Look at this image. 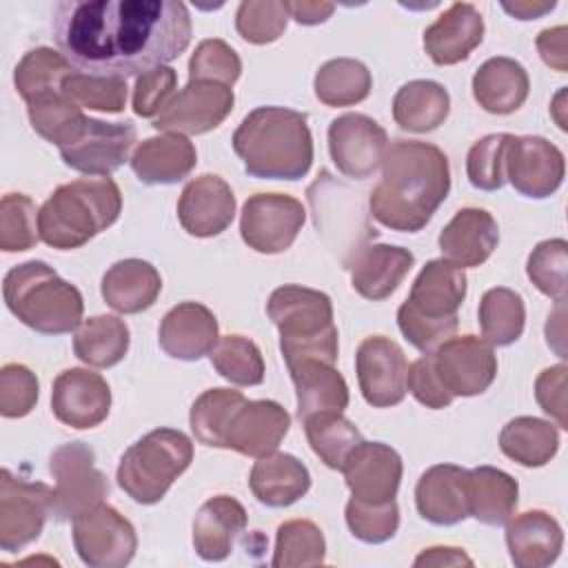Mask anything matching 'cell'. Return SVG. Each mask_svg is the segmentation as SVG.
Masks as SVG:
<instances>
[{
    "instance_id": "cell-1",
    "label": "cell",
    "mask_w": 568,
    "mask_h": 568,
    "mask_svg": "<svg viewBox=\"0 0 568 568\" xmlns=\"http://www.w3.org/2000/svg\"><path fill=\"white\" fill-rule=\"evenodd\" d=\"M60 53L91 75H144L191 44V16L178 0H64L53 9Z\"/></svg>"
},
{
    "instance_id": "cell-2",
    "label": "cell",
    "mask_w": 568,
    "mask_h": 568,
    "mask_svg": "<svg viewBox=\"0 0 568 568\" xmlns=\"http://www.w3.org/2000/svg\"><path fill=\"white\" fill-rule=\"evenodd\" d=\"M450 191L446 153L422 140H395L382 158V180L368 195L371 215L399 233L422 231Z\"/></svg>"
},
{
    "instance_id": "cell-3",
    "label": "cell",
    "mask_w": 568,
    "mask_h": 568,
    "mask_svg": "<svg viewBox=\"0 0 568 568\" xmlns=\"http://www.w3.org/2000/svg\"><path fill=\"white\" fill-rule=\"evenodd\" d=\"M233 151L257 180H302L313 164V135L304 113L257 106L233 133Z\"/></svg>"
},
{
    "instance_id": "cell-4",
    "label": "cell",
    "mask_w": 568,
    "mask_h": 568,
    "mask_svg": "<svg viewBox=\"0 0 568 568\" xmlns=\"http://www.w3.org/2000/svg\"><path fill=\"white\" fill-rule=\"evenodd\" d=\"M122 211V193L111 178H80L58 186L38 213L40 240L71 251L109 229Z\"/></svg>"
},
{
    "instance_id": "cell-5",
    "label": "cell",
    "mask_w": 568,
    "mask_h": 568,
    "mask_svg": "<svg viewBox=\"0 0 568 568\" xmlns=\"http://www.w3.org/2000/svg\"><path fill=\"white\" fill-rule=\"evenodd\" d=\"M466 286L464 268L444 257L426 262L406 302L397 308V326L406 342L428 355L453 337L459 326L457 311L466 297Z\"/></svg>"
},
{
    "instance_id": "cell-6",
    "label": "cell",
    "mask_w": 568,
    "mask_h": 568,
    "mask_svg": "<svg viewBox=\"0 0 568 568\" xmlns=\"http://www.w3.org/2000/svg\"><path fill=\"white\" fill-rule=\"evenodd\" d=\"M7 308L42 335H64L82 324V293L47 262L29 260L13 266L2 282Z\"/></svg>"
},
{
    "instance_id": "cell-7",
    "label": "cell",
    "mask_w": 568,
    "mask_h": 568,
    "mask_svg": "<svg viewBox=\"0 0 568 568\" xmlns=\"http://www.w3.org/2000/svg\"><path fill=\"white\" fill-rule=\"evenodd\" d=\"M266 313L280 331V351L286 368L302 359L337 362V326L326 293L284 284L271 293Z\"/></svg>"
},
{
    "instance_id": "cell-8",
    "label": "cell",
    "mask_w": 568,
    "mask_h": 568,
    "mask_svg": "<svg viewBox=\"0 0 568 568\" xmlns=\"http://www.w3.org/2000/svg\"><path fill=\"white\" fill-rule=\"evenodd\" d=\"M193 444L175 428H155L131 444L118 464V486L138 504H158L191 466Z\"/></svg>"
},
{
    "instance_id": "cell-9",
    "label": "cell",
    "mask_w": 568,
    "mask_h": 568,
    "mask_svg": "<svg viewBox=\"0 0 568 568\" xmlns=\"http://www.w3.org/2000/svg\"><path fill=\"white\" fill-rule=\"evenodd\" d=\"M49 473L55 479L51 501L55 521H71L109 495V481L95 468V453L84 442L58 446L49 457Z\"/></svg>"
},
{
    "instance_id": "cell-10",
    "label": "cell",
    "mask_w": 568,
    "mask_h": 568,
    "mask_svg": "<svg viewBox=\"0 0 568 568\" xmlns=\"http://www.w3.org/2000/svg\"><path fill=\"white\" fill-rule=\"evenodd\" d=\"M53 488L42 481L16 477L9 468L0 473V548L18 552L36 541L51 515Z\"/></svg>"
},
{
    "instance_id": "cell-11",
    "label": "cell",
    "mask_w": 568,
    "mask_h": 568,
    "mask_svg": "<svg viewBox=\"0 0 568 568\" xmlns=\"http://www.w3.org/2000/svg\"><path fill=\"white\" fill-rule=\"evenodd\" d=\"M73 546L91 568H122L138 548L133 524L106 504H95L73 519Z\"/></svg>"
},
{
    "instance_id": "cell-12",
    "label": "cell",
    "mask_w": 568,
    "mask_h": 568,
    "mask_svg": "<svg viewBox=\"0 0 568 568\" xmlns=\"http://www.w3.org/2000/svg\"><path fill=\"white\" fill-rule=\"evenodd\" d=\"M304 220L306 209L293 195L255 193L242 206L240 235L248 248L275 255L293 246Z\"/></svg>"
},
{
    "instance_id": "cell-13",
    "label": "cell",
    "mask_w": 568,
    "mask_h": 568,
    "mask_svg": "<svg viewBox=\"0 0 568 568\" xmlns=\"http://www.w3.org/2000/svg\"><path fill=\"white\" fill-rule=\"evenodd\" d=\"M235 95L229 84L189 80L153 118V129L180 135H200L220 126L233 111Z\"/></svg>"
},
{
    "instance_id": "cell-14",
    "label": "cell",
    "mask_w": 568,
    "mask_h": 568,
    "mask_svg": "<svg viewBox=\"0 0 568 568\" xmlns=\"http://www.w3.org/2000/svg\"><path fill=\"white\" fill-rule=\"evenodd\" d=\"M430 357L442 386L453 397L481 395L497 377L495 351L477 335L448 337L430 353Z\"/></svg>"
},
{
    "instance_id": "cell-15",
    "label": "cell",
    "mask_w": 568,
    "mask_h": 568,
    "mask_svg": "<svg viewBox=\"0 0 568 568\" xmlns=\"http://www.w3.org/2000/svg\"><path fill=\"white\" fill-rule=\"evenodd\" d=\"M504 173L526 197H550L564 182V153L541 135H510L504 149Z\"/></svg>"
},
{
    "instance_id": "cell-16",
    "label": "cell",
    "mask_w": 568,
    "mask_h": 568,
    "mask_svg": "<svg viewBox=\"0 0 568 568\" xmlns=\"http://www.w3.org/2000/svg\"><path fill=\"white\" fill-rule=\"evenodd\" d=\"M138 131L126 122H104L87 118L80 133L64 146H60L62 162L80 173L109 178L129 158L135 144Z\"/></svg>"
},
{
    "instance_id": "cell-17",
    "label": "cell",
    "mask_w": 568,
    "mask_h": 568,
    "mask_svg": "<svg viewBox=\"0 0 568 568\" xmlns=\"http://www.w3.org/2000/svg\"><path fill=\"white\" fill-rule=\"evenodd\" d=\"M388 149L382 124L364 113H344L328 124V153L337 171L353 180L371 178Z\"/></svg>"
},
{
    "instance_id": "cell-18",
    "label": "cell",
    "mask_w": 568,
    "mask_h": 568,
    "mask_svg": "<svg viewBox=\"0 0 568 568\" xmlns=\"http://www.w3.org/2000/svg\"><path fill=\"white\" fill-rule=\"evenodd\" d=\"M362 397L373 408L397 406L406 397L408 362L397 342L384 335L366 337L355 353Z\"/></svg>"
},
{
    "instance_id": "cell-19",
    "label": "cell",
    "mask_w": 568,
    "mask_h": 568,
    "mask_svg": "<svg viewBox=\"0 0 568 568\" xmlns=\"http://www.w3.org/2000/svg\"><path fill=\"white\" fill-rule=\"evenodd\" d=\"M51 410L58 422L71 428H95L111 410V388L100 373L67 368L53 379Z\"/></svg>"
},
{
    "instance_id": "cell-20",
    "label": "cell",
    "mask_w": 568,
    "mask_h": 568,
    "mask_svg": "<svg viewBox=\"0 0 568 568\" xmlns=\"http://www.w3.org/2000/svg\"><path fill=\"white\" fill-rule=\"evenodd\" d=\"M291 428V415L273 399H244L224 430V448L246 457H264L277 450Z\"/></svg>"
},
{
    "instance_id": "cell-21",
    "label": "cell",
    "mask_w": 568,
    "mask_h": 568,
    "mask_svg": "<svg viewBox=\"0 0 568 568\" xmlns=\"http://www.w3.org/2000/svg\"><path fill=\"white\" fill-rule=\"evenodd\" d=\"M402 470L399 453L384 442H362L342 468L351 497L366 504L393 501Z\"/></svg>"
},
{
    "instance_id": "cell-22",
    "label": "cell",
    "mask_w": 568,
    "mask_h": 568,
    "mask_svg": "<svg viewBox=\"0 0 568 568\" xmlns=\"http://www.w3.org/2000/svg\"><path fill=\"white\" fill-rule=\"evenodd\" d=\"M235 217L231 186L213 173L193 178L178 200V220L193 237H213L229 229Z\"/></svg>"
},
{
    "instance_id": "cell-23",
    "label": "cell",
    "mask_w": 568,
    "mask_h": 568,
    "mask_svg": "<svg viewBox=\"0 0 568 568\" xmlns=\"http://www.w3.org/2000/svg\"><path fill=\"white\" fill-rule=\"evenodd\" d=\"M415 506L422 519L435 526H455L468 515V470L455 464H435L415 486Z\"/></svg>"
},
{
    "instance_id": "cell-24",
    "label": "cell",
    "mask_w": 568,
    "mask_h": 568,
    "mask_svg": "<svg viewBox=\"0 0 568 568\" xmlns=\"http://www.w3.org/2000/svg\"><path fill=\"white\" fill-rule=\"evenodd\" d=\"M220 339L217 317L200 302H182L173 306L160 322V348L182 362H197L209 355Z\"/></svg>"
},
{
    "instance_id": "cell-25",
    "label": "cell",
    "mask_w": 568,
    "mask_h": 568,
    "mask_svg": "<svg viewBox=\"0 0 568 568\" xmlns=\"http://www.w3.org/2000/svg\"><path fill=\"white\" fill-rule=\"evenodd\" d=\"M415 255L404 246L366 244L344 264L351 271V286L371 302L390 297L406 273L413 268Z\"/></svg>"
},
{
    "instance_id": "cell-26",
    "label": "cell",
    "mask_w": 568,
    "mask_h": 568,
    "mask_svg": "<svg viewBox=\"0 0 568 568\" xmlns=\"http://www.w3.org/2000/svg\"><path fill=\"white\" fill-rule=\"evenodd\" d=\"M484 40V18L470 2H453L424 31V49L439 67L466 60Z\"/></svg>"
},
{
    "instance_id": "cell-27",
    "label": "cell",
    "mask_w": 568,
    "mask_h": 568,
    "mask_svg": "<svg viewBox=\"0 0 568 568\" xmlns=\"http://www.w3.org/2000/svg\"><path fill=\"white\" fill-rule=\"evenodd\" d=\"M439 248L444 260L459 268L484 264L499 242V226L486 209H459L439 233Z\"/></svg>"
},
{
    "instance_id": "cell-28",
    "label": "cell",
    "mask_w": 568,
    "mask_h": 568,
    "mask_svg": "<svg viewBox=\"0 0 568 568\" xmlns=\"http://www.w3.org/2000/svg\"><path fill=\"white\" fill-rule=\"evenodd\" d=\"M506 546L517 568H546L564 548V530L546 510H526L506 521Z\"/></svg>"
},
{
    "instance_id": "cell-29",
    "label": "cell",
    "mask_w": 568,
    "mask_h": 568,
    "mask_svg": "<svg viewBox=\"0 0 568 568\" xmlns=\"http://www.w3.org/2000/svg\"><path fill=\"white\" fill-rule=\"evenodd\" d=\"M244 506L231 495L206 499L193 519V548L204 561H222L246 530Z\"/></svg>"
},
{
    "instance_id": "cell-30",
    "label": "cell",
    "mask_w": 568,
    "mask_h": 568,
    "mask_svg": "<svg viewBox=\"0 0 568 568\" xmlns=\"http://www.w3.org/2000/svg\"><path fill=\"white\" fill-rule=\"evenodd\" d=\"M197 164V151L186 135L164 133L146 138L131 155V169L144 184H178Z\"/></svg>"
},
{
    "instance_id": "cell-31",
    "label": "cell",
    "mask_w": 568,
    "mask_h": 568,
    "mask_svg": "<svg viewBox=\"0 0 568 568\" xmlns=\"http://www.w3.org/2000/svg\"><path fill=\"white\" fill-rule=\"evenodd\" d=\"M248 486L260 504L286 508L308 493L311 473L295 455L271 453L257 457L248 475Z\"/></svg>"
},
{
    "instance_id": "cell-32",
    "label": "cell",
    "mask_w": 568,
    "mask_h": 568,
    "mask_svg": "<svg viewBox=\"0 0 568 568\" xmlns=\"http://www.w3.org/2000/svg\"><path fill=\"white\" fill-rule=\"evenodd\" d=\"M104 302L124 315H135L151 308L162 291V277L158 268L138 257L115 262L102 277Z\"/></svg>"
},
{
    "instance_id": "cell-33",
    "label": "cell",
    "mask_w": 568,
    "mask_h": 568,
    "mask_svg": "<svg viewBox=\"0 0 568 568\" xmlns=\"http://www.w3.org/2000/svg\"><path fill=\"white\" fill-rule=\"evenodd\" d=\"M297 393V417L317 413H342L348 406V386L335 364L324 359H302L288 366Z\"/></svg>"
},
{
    "instance_id": "cell-34",
    "label": "cell",
    "mask_w": 568,
    "mask_h": 568,
    "mask_svg": "<svg viewBox=\"0 0 568 568\" xmlns=\"http://www.w3.org/2000/svg\"><path fill=\"white\" fill-rule=\"evenodd\" d=\"M530 80L526 69L506 55L488 58L473 75V95L477 104L495 115L515 113L528 98Z\"/></svg>"
},
{
    "instance_id": "cell-35",
    "label": "cell",
    "mask_w": 568,
    "mask_h": 568,
    "mask_svg": "<svg viewBox=\"0 0 568 568\" xmlns=\"http://www.w3.org/2000/svg\"><path fill=\"white\" fill-rule=\"evenodd\" d=\"M519 484L495 466L468 470V515L486 526H504L517 508Z\"/></svg>"
},
{
    "instance_id": "cell-36",
    "label": "cell",
    "mask_w": 568,
    "mask_h": 568,
    "mask_svg": "<svg viewBox=\"0 0 568 568\" xmlns=\"http://www.w3.org/2000/svg\"><path fill=\"white\" fill-rule=\"evenodd\" d=\"M450 111V95L435 80H410L402 84L393 98V118L404 131H435Z\"/></svg>"
},
{
    "instance_id": "cell-37",
    "label": "cell",
    "mask_w": 568,
    "mask_h": 568,
    "mask_svg": "<svg viewBox=\"0 0 568 568\" xmlns=\"http://www.w3.org/2000/svg\"><path fill=\"white\" fill-rule=\"evenodd\" d=\"M499 448L526 468L546 466L559 450V430L548 419L515 417L499 433Z\"/></svg>"
},
{
    "instance_id": "cell-38",
    "label": "cell",
    "mask_w": 568,
    "mask_h": 568,
    "mask_svg": "<svg viewBox=\"0 0 568 568\" xmlns=\"http://www.w3.org/2000/svg\"><path fill=\"white\" fill-rule=\"evenodd\" d=\"M129 344L131 335L124 320L115 315H95L75 328L73 353L89 366L111 368L124 359Z\"/></svg>"
},
{
    "instance_id": "cell-39",
    "label": "cell",
    "mask_w": 568,
    "mask_h": 568,
    "mask_svg": "<svg viewBox=\"0 0 568 568\" xmlns=\"http://www.w3.org/2000/svg\"><path fill=\"white\" fill-rule=\"evenodd\" d=\"M315 95L326 106H353L368 98L373 75L355 58H335L324 62L315 73Z\"/></svg>"
},
{
    "instance_id": "cell-40",
    "label": "cell",
    "mask_w": 568,
    "mask_h": 568,
    "mask_svg": "<svg viewBox=\"0 0 568 568\" xmlns=\"http://www.w3.org/2000/svg\"><path fill=\"white\" fill-rule=\"evenodd\" d=\"M302 422L313 453L333 470H342L353 450L364 442L357 426L342 413H317Z\"/></svg>"
},
{
    "instance_id": "cell-41",
    "label": "cell",
    "mask_w": 568,
    "mask_h": 568,
    "mask_svg": "<svg viewBox=\"0 0 568 568\" xmlns=\"http://www.w3.org/2000/svg\"><path fill=\"white\" fill-rule=\"evenodd\" d=\"M27 113L33 131L58 149L69 144L87 122L82 106H78L62 89L29 100Z\"/></svg>"
},
{
    "instance_id": "cell-42",
    "label": "cell",
    "mask_w": 568,
    "mask_h": 568,
    "mask_svg": "<svg viewBox=\"0 0 568 568\" xmlns=\"http://www.w3.org/2000/svg\"><path fill=\"white\" fill-rule=\"evenodd\" d=\"M477 317L481 337L490 346H510L524 333L526 306L517 291L495 286L481 295Z\"/></svg>"
},
{
    "instance_id": "cell-43",
    "label": "cell",
    "mask_w": 568,
    "mask_h": 568,
    "mask_svg": "<svg viewBox=\"0 0 568 568\" xmlns=\"http://www.w3.org/2000/svg\"><path fill=\"white\" fill-rule=\"evenodd\" d=\"M78 71L62 53L49 47H36L22 55L16 67L13 84L16 91L22 95L24 102L33 100L36 95L60 91L67 75Z\"/></svg>"
},
{
    "instance_id": "cell-44",
    "label": "cell",
    "mask_w": 568,
    "mask_h": 568,
    "mask_svg": "<svg viewBox=\"0 0 568 568\" xmlns=\"http://www.w3.org/2000/svg\"><path fill=\"white\" fill-rule=\"evenodd\" d=\"M246 397L233 388H209L191 406L189 424L195 439L211 448H224V430L233 410Z\"/></svg>"
},
{
    "instance_id": "cell-45",
    "label": "cell",
    "mask_w": 568,
    "mask_h": 568,
    "mask_svg": "<svg viewBox=\"0 0 568 568\" xmlns=\"http://www.w3.org/2000/svg\"><path fill=\"white\" fill-rule=\"evenodd\" d=\"M326 561V541L322 530L308 519H288L277 526L273 566H320Z\"/></svg>"
},
{
    "instance_id": "cell-46",
    "label": "cell",
    "mask_w": 568,
    "mask_h": 568,
    "mask_svg": "<svg viewBox=\"0 0 568 568\" xmlns=\"http://www.w3.org/2000/svg\"><path fill=\"white\" fill-rule=\"evenodd\" d=\"M213 368L231 384L257 386L264 382V359L257 344L244 335H222L209 353Z\"/></svg>"
},
{
    "instance_id": "cell-47",
    "label": "cell",
    "mask_w": 568,
    "mask_h": 568,
    "mask_svg": "<svg viewBox=\"0 0 568 568\" xmlns=\"http://www.w3.org/2000/svg\"><path fill=\"white\" fill-rule=\"evenodd\" d=\"M568 244L564 237H552L539 242L526 262L528 280L535 288L555 302H566L568 291Z\"/></svg>"
},
{
    "instance_id": "cell-48",
    "label": "cell",
    "mask_w": 568,
    "mask_h": 568,
    "mask_svg": "<svg viewBox=\"0 0 568 568\" xmlns=\"http://www.w3.org/2000/svg\"><path fill=\"white\" fill-rule=\"evenodd\" d=\"M38 209L24 193H7L0 202V248L20 253L36 246L40 240Z\"/></svg>"
},
{
    "instance_id": "cell-49",
    "label": "cell",
    "mask_w": 568,
    "mask_h": 568,
    "mask_svg": "<svg viewBox=\"0 0 568 568\" xmlns=\"http://www.w3.org/2000/svg\"><path fill=\"white\" fill-rule=\"evenodd\" d=\"M62 91L78 104L104 113H120L126 104V80L113 75H91L73 71L64 78Z\"/></svg>"
},
{
    "instance_id": "cell-50",
    "label": "cell",
    "mask_w": 568,
    "mask_h": 568,
    "mask_svg": "<svg viewBox=\"0 0 568 568\" xmlns=\"http://www.w3.org/2000/svg\"><path fill=\"white\" fill-rule=\"evenodd\" d=\"M344 517L351 535L364 544H384L393 539L399 528V508L395 499L384 504H366L351 497Z\"/></svg>"
},
{
    "instance_id": "cell-51",
    "label": "cell",
    "mask_w": 568,
    "mask_h": 568,
    "mask_svg": "<svg viewBox=\"0 0 568 568\" xmlns=\"http://www.w3.org/2000/svg\"><path fill=\"white\" fill-rule=\"evenodd\" d=\"M288 22L284 2L277 0H244L235 13L237 33L251 44L275 42Z\"/></svg>"
},
{
    "instance_id": "cell-52",
    "label": "cell",
    "mask_w": 568,
    "mask_h": 568,
    "mask_svg": "<svg viewBox=\"0 0 568 568\" xmlns=\"http://www.w3.org/2000/svg\"><path fill=\"white\" fill-rule=\"evenodd\" d=\"M242 73L237 51L220 38L202 40L189 60V80H213L233 87Z\"/></svg>"
},
{
    "instance_id": "cell-53",
    "label": "cell",
    "mask_w": 568,
    "mask_h": 568,
    "mask_svg": "<svg viewBox=\"0 0 568 568\" xmlns=\"http://www.w3.org/2000/svg\"><path fill=\"white\" fill-rule=\"evenodd\" d=\"M508 133H490L477 140L466 155L468 182L479 191H497L506 184L504 149Z\"/></svg>"
},
{
    "instance_id": "cell-54",
    "label": "cell",
    "mask_w": 568,
    "mask_h": 568,
    "mask_svg": "<svg viewBox=\"0 0 568 568\" xmlns=\"http://www.w3.org/2000/svg\"><path fill=\"white\" fill-rule=\"evenodd\" d=\"M40 395L36 373L24 364H4L0 371V415L7 419L24 417L33 410Z\"/></svg>"
},
{
    "instance_id": "cell-55",
    "label": "cell",
    "mask_w": 568,
    "mask_h": 568,
    "mask_svg": "<svg viewBox=\"0 0 568 568\" xmlns=\"http://www.w3.org/2000/svg\"><path fill=\"white\" fill-rule=\"evenodd\" d=\"M178 73L171 67H158L135 80L133 111L142 118H155L175 95Z\"/></svg>"
},
{
    "instance_id": "cell-56",
    "label": "cell",
    "mask_w": 568,
    "mask_h": 568,
    "mask_svg": "<svg viewBox=\"0 0 568 568\" xmlns=\"http://www.w3.org/2000/svg\"><path fill=\"white\" fill-rule=\"evenodd\" d=\"M406 390H410V395L426 408L439 410L450 406V402L455 399L439 382L435 366H433V357L430 353L415 359L408 366V375H406Z\"/></svg>"
},
{
    "instance_id": "cell-57",
    "label": "cell",
    "mask_w": 568,
    "mask_h": 568,
    "mask_svg": "<svg viewBox=\"0 0 568 568\" xmlns=\"http://www.w3.org/2000/svg\"><path fill=\"white\" fill-rule=\"evenodd\" d=\"M566 382H568V368L566 364H557L550 368H544L535 379V399L541 406L546 415H550L557 422V428H568L566 419Z\"/></svg>"
},
{
    "instance_id": "cell-58",
    "label": "cell",
    "mask_w": 568,
    "mask_h": 568,
    "mask_svg": "<svg viewBox=\"0 0 568 568\" xmlns=\"http://www.w3.org/2000/svg\"><path fill=\"white\" fill-rule=\"evenodd\" d=\"M535 44H537V51H539L541 60L548 67H552L559 73L568 71V29L564 24L544 29L537 36Z\"/></svg>"
},
{
    "instance_id": "cell-59",
    "label": "cell",
    "mask_w": 568,
    "mask_h": 568,
    "mask_svg": "<svg viewBox=\"0 0 568 568\" xmlns=\"http://www.w3.org/2000/svg\"><path fill=\"white\" fill-rule=\"evenodd\" d=\"M288 18H293L300 24L313 27V24H322L331 18V13L335 11L333 2H317V0H293V2H284Z\"/></svg>"
},
{
    "instance_id": "cell-60",
    "label": "cell",
    "mask_w": 568,
    "mask_h": 568,
    "mask_svg": "<svg viewBox=\"0 0 568 568\" xmlns=\"http://www.w3.org/2000/svg\"><path fill=\"white\" fill-rule=\"evenodd\" d=\"M415 566H473V559L455 546H433L422 550L415 561Z\"/></svg>"
},
{
    "instance_id": "cell-61",
    "label": "cell",
    "mask_w": 568,
    "mask_h": 568,
    "mask_svg": "<svg viewBox=\"0 0 568 568\" xmlns=\"http://www.w3.org/2000/svg\"><path fill=\"white\" fill-rule=\"evenodd\" d=\"M501 7H504V11H508L517 20H537V18L550 13L557 7V2H552V0L550 2L519 0V2H504Z\"/></svg>"
}]
</instances>
